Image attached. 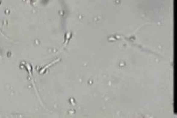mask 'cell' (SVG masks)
Instances as JSON below:
<instances>
[{"label": "cell", "instance_id": "cell-1", "mask_svg": "<svg viewBox=\"0 0 177 118\" xmlns=\"http://www.w3.org/2000/svg\"><path fill=\"white\" fill-rule=\"evenodd\" d=\"M0 3H1V1H0Z\"/></svg>", "mask_w": 177, "mask_h": 118}]
</instances>
